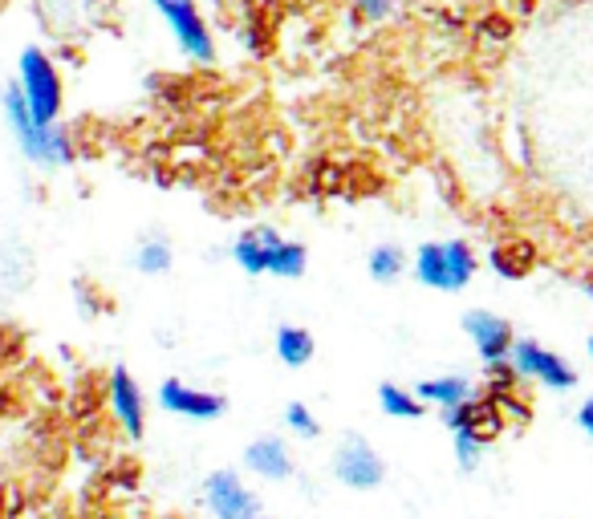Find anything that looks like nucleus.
I'll list each match as a JSON object with an SVG mask.
<instances>
[{"label": "nucleus", "mask_w": 593, "mask_h": 519, "mask_svg": "<svg viewBox=\"0 0 593 519\" xmlns=\"http://www.w3.org/2000/svg\"><path fill=\"white\" fill-rule=\"evenodd\" d=\"M159 406L167 414H176V418H188V422H212L220 414L228 410V402L212 394V390H195L188 382H179V377H167L159 386Z\"/></svg>", "instance_id": "obj_10"}, {"label": "nucleus", "mask_w": 593, "mask_h": 519, "mask_svg": "<svg viewBox=\"0 0 593 519\" xmlns=\"http://www.w3.org/2000/svg\"><path fill=\"white\" fill-rule=\"evenodd\" d=\"M358 9H362V16H370V21H382V16H391L394 0H358Z\"/></svg>", "instance_id": "obj_22"}, {"label": "nucleus", "mask_w": 593, "mask_h": 519, "mask_svg": "<svg viewBox=\"0 0 593 519\" xmlns=\"http://www.w3.org/2000/svg\"><path fill=\"white\" fill-rule=\"evenodd\" d=\"M378 406H382L387 418H403V422H411V418H418V414L427 410V406L415 398V390H403V386H394V382L378 386Z\"/></svg>", "instance_id": "obj_16"}, {"label": "nucleus", "mask_w": 593, "mask_h": 519, "mask_svg": "<svg viewBox=\"0 0 593 519\" xmlns=\"http://www.w3.org/2000/svg\"><path fill=\"white\" fill-rule=\"evenodd\" d=\"M135 268L143 277H163L171 268V244L163 240V236H147L135 248Z\"/></svg>", "instance_id": "obj_18"}, {"label": "nucleus", "mask_w": 593, "mask_h": 519, "mask_svg": "<svg viewBox=\"0 0 593 519\" xmlns=\"http://www.w3.org/2000/svg\"><path fill=\"white\" fill-rule=\"evenodd\" d=\"M590 358H593V337H590Z\"/></svg>", "instance_id": "obj_24"}, {"label": "nucleus", "mask_w": 593, "mask_h": 519, "mask_svg": "<svg viewBox=\"0 0 593 519\" xmlns=\"http://www.w3.org/2000/svg\"><path fill=\"white\" fill-rule=\"evenodd\" d=\"M257 519H265V516H257Z\"/></svg>", "instance_id": "obj_25"}, {"label": "nucleus", "mask_w": 593, "mask_h": 519, "mask_svg": "<svg viewBox=\"0 0 593 519\" xmlns=\"http://www.w3.org/2000/svg\"><path fill=\"white\" fill-rule=\"evenodd\" d=\"M4 119H9V131H13L16 147H21V155H25L29 162H37V167H61V162L74 159V138H69V131H61L57 122L45 126V122L33 119L16 86L4 90Z\"/></svg>", "instance_id": "obj_2"}, {"label": "nucleus", "mask_w": 593, "mask_h": 519, "mask_svg": "<svg viewBox=\"0 0 593 519\" xmlns=\"http://www.w3.org/2000/svg\"><path fill=\"white\" fill-rule=\"evenodd\" d=\"M411 268H415L418 284H427L435 293H459L480 272V256H475V248L468 240H439L423 244L415 260H411Z\"/></svg>", "instance_id": "obj_3"}, {"label": "nucleus", "mask_w": 593, "mask_h": 519, "mask_svg": "<svg viewBox=\"0 0 593 519\" xmlns=\"http://www.w3.org/2000/svg\"><path fill=\"white\" fill-rule=\"evenodd\" d=\"M463 334H468V341L475 346V358L484 361L488 370H492V365H508L516 334L504 317L488 313V308H472V313L463 317Z\"/></svg>", "instance_id": "obj_8"}, {"label": "nucleus", "mask_w": 593, "mask_h": 519, "mask_svg": "<svg viewBox=\"0 0 593 519\" xmlns=\"http://www.w3.org/2000/svg\"><path fill=\"white\" fill-rule=\"evenodd\" d=\"M334 475L354 492H374L387 479V463L366 439H346L334 454Z\"/></svg>", "instance_id": "obj_9"}, {"label": "nucleus", "mask_w": 593, "mask_h": 519, "mask_svg": "<svg viewBox=\"0 0 593 519\" xmlns=\"http://www.w3.org/2000/svg\"><path fill=\"white\" fill-rule=\"evenodd\" d=\"M508 365H513L516 377L537 382V386H545V390H573L578 386V370H573L566 358H557L553 349H545L540 341H528V337L513 346Z\"/></svg>", "instance_id": "obj_6"}, {"label": "nucleus", "mask_w": 593, "mask_h": 519, "mask_svg": "<svg viewBox=\"0 0 593 519\" xmlns=\"http://www.w3.org/2000/svg\"><path fill=\"white\" fill-rule=\"evenodd\" d=\"M232 260L248 272V277H281L296 280L305 272V244L284 240L277 227H248L240 240L232 244Z\"/></svg>", "instance_id": "obj_1"}, {"label": "nucleus", "mask_w": 593, "mask_h": 519, "mask_svg": "<svg viewBox=\"0 0 593 519\" xmlns=\"http://www.w3.org/2000/svg\"><path fill=\"white\" fill-rule=\"evenodd\" d=\"M492 268L500 277H525L533 268V248L528 244H500V248H492Z\"/></svg>", "instance_id": "obj_19"}, {"label": "nucleus", "mask_w": 593, "mask_h": 519, "mask_svg": "<svg viewBox=\"0 0 593 519\" xmlns=\"http://www.w3.org/2000/svg\"><path fill=\"white\" fill-rule=\"evenodd\" d=\"M578 427L593 439V398H585V402L578 406Z\"/></svg>", "instance_id": "obj_23"}, {"label": "nucleus", "mask_w": 593, "mask_h": 519, "mask_svg": "<svg viewBox=\"0 0 593 519\" xmlns=\"http://www.w3.org/2000/svg\"><path fill=\"white\" fill-rule=\"evenodd\" d=\"M107 394H110V410L119 418V427L131 435V439H143V430H147V398H143V390H138L135 373L131 370H110V382H107Z\"/></svg>", "instance_id": "obj_11"}, {"label": "nucleus", "mask_w": 593, "mask_h": 519, "mask_svg": "<svg viewBox=\"0 0 593 519\" xmlns=\"http://www.w3.org/2000/svg\"><path fill=\"white\" fill-rule=\"evenodd\" d=\"M284 422H289V430H293L296 439H317L322 435V427H317V418H313V410L305 402H289L284 406Z\"/></svg>", "instance_id": "obj_21"}, {"label": "nucleus", "mask_w": 593, "mask_h": 519, "mask_svg": "<svg viewBox=\"0 0 593 519\" xmlns=\"http://www.w3.org/2000/svg\"><path fill=\"white\" fill-rule=\"evenodd\" d=\"M203 504L216 519H257L260 516V499L253 495V487L232 471V466H220L203 479Z\"/></svg>", "instance_id": "obj_7"}, {"label": "nucleus", "mask_w": 593, "mask_h": 519, "mask_svg": "<svg viewBox=\"0 0 593 519\" xmlns=\"http://www.w3.org/2000/svg\"><path fill=\"white\" fill-rule=\"evenodd\" d=\"M313 349L317 346H313L310 329H301V325H281V329H277V358H281L284 365H293V370L310 365Z\"/></svg>", "instance_id": "obj_15"}, {"label": "nucleus", "mask_w": 593, "mask_h": 519, "mask_svg": "<svg viewBox=\"0 0 593 519\" xmlns=\"http://www.w3.org/2000/svg\"><path fill=\"white\" fill-rule=\"evenodd\" d=\"M366 268H370V277H374L378 284H394V280L406 272V256L403 248H394V244H378L374 252H370V260H366Z\"/></svg>", "instance_id": "obj_17"}, {"label": "nucleus", "mask_w": 593, "mask_h": 519, "mask_svg": "<svg viewBox=\"0 0 593 519\" xmlns=\"http://www.w3.org/2000/svg\"><path fill=\"white\" fill-rule=\"evenodd\" d=\"M244 466L260 475V479L281 483L293 475V454H289V442L277 439V435H265V439H253L248 451H244Z\"/></svg>", "instance_id": "obj_12"}, {"label": "nucleus", "mask_w": 593, "mask_h": 519, "mask_svg": "<svg viewBox=\"0 0 593 519\" xmlns=\"http://www.w3.org/2000/svg\"><path fill=\"white\" fill-rule=\"evenodd\" d=\"M415 398L423 402V406L451 410V406L472 398V386H468V377H459V373H444V377H427V382H418Z\"/></svg>", "instance_id": "obj_14"}, {"label": "nucleus", "mask_w": 593, "mask_h": 519, "mask_svg": "<svg viewBox=\"0 0 593 519\" xmlns=\"http://www.w3.org/2000/svg\"><path fill=\"white\" fill-rule=\"evenodd\" d=\"M16 90L25 98L29 114L45 126H54L61 119V102H66V90H61V74H57L54 57L29 45L21 54V74H16Z\"/></svg>", "instance_id": "obj_4"}, {"label": "nucleus", "mask_w": 593, "mask_h": 519, "mask_svg": "<svg viewBox=\"0 0 593 519\" xmlns=\"http://www.w3.org/2000/svg\"><path fill=\"white\" fill-rule=\"evenodd\" d=\"M444 422L447 430H472V435H480L488 442L500 435L504 414H500V406H492V398H468L451 406V410H444Z\"/></svg>", "instance_id": "obj_13"}, {"label": "nucleus", "mask_w": 593, "mask_h": 519, "mask_svg": "<svg viewBox=\"0 0 593 519\" xmlns=\"http://www.w3.org/2000/svg\"><path fill=\"white\" fill-rule=\"evenodd\" d=\"M451 439H456V463L459 471H475L480 459H484V439L472 435V430H451Z\"/></svg>", "instance_id": "obj_20"}, {"label": "nucleus", "mask_w": 593, "mask_h": 519, "mask_svg": "<svg viewBox=\"0 0 593 519\" xmlns=\"http://www.w3.org/2000/svg\"><path fill=\"white\" fill-rule=\"evenodd\" d=\"M150 4H155V13L167 21V29L176 33L179 49H183L191 61L208 66V61L216 57V41L208 33V21H203L195 0H150Z\"/></svg>", "instance_id": "obj_5"}]
</instances>
